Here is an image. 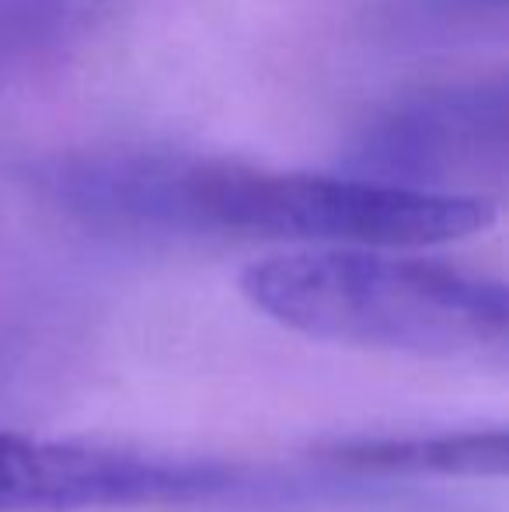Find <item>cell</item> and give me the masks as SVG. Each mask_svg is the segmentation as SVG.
I'll list each match as a JSON object with an SVG mask.
<instances>
[{"label":"cell","mask_w":509,"mask_h":512,"mask_svg":"<svg viewBox=\"0 0 509 512\" xmlns=\"http://www.w3.org/2000/svg\"><path fill=\"white\" fill-rule=\"evenodd\" d=\"M241 293L269 321L318 342L415 359H503V279L381 248H286L245 265Z\"/></svg>","instance_id":"obj_2"},{"label":"cell","mask_w":509,"mask_h":512,"mask_svg":"<svg viewBox=\"0 0 509 512\" xmlns=\"http://www.w3.org/2000/svg\"><path fill=\"white\" fill-rule=\"evenodd\" d=\"M318 460L332 464L335 471L377 478H503L509 436L506 429L356 436L321 446Z\"/></svg>","instance_id":"obj_5"},{"label":"cell","mask_w":509,"mask_h":512,"mask_svg":"<svg viewBox=\"0 0 509 512\" xmlns=\"http://www.w3.org/2000/svg\"><path fill=\"white\" fill-rule=\"evenodd\" d=\"M39 178L56 203L91 227L293 248H433L482 234L499 213L492 199L412 192L346 171L154 150L70 154L46 164Z\"/></svg>","instance_id":"obj_1"},{"label":"cell","mask_w":509,"mask_h":512,"mask_svg":"<svg viewBox=\"0 0 509 512\" xmlns=\"http://www.w3.org/2000/svg\"><path fill=\"white\" fill-rule=\"evenodd\" d=\"M506 168V84L422 91L377 115L353 140L346 175L433 196H464ZM485 199V196H478Z\"/></svg>","instance_id":"obj_4"},{"label":"cell","mask_w":509,"mask_h":512,"mask_svg":"<svg viewBox=\"0 0 509 512\" xmlns=\"http://www.w3.org/2000/svg\"><path fill=\"white\" fill-rule=\"evenodd\" d=\"M238 485L213 457L123 450L0 429V512H116L192 506Z\"/></svg>","instance_id":"obj_3"}]
</instances>
